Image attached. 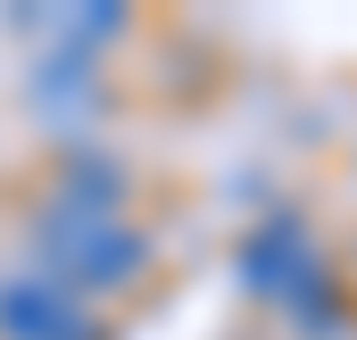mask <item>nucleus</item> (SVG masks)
<instances>
[{
    "label": "nucleus",
    "instance_id": "1",
    "mask_svg": "<svg viewBox=\"0 0 357 340\" xmlns=\"http://www.w3.org/2000/svg\"><path fill=\"white\" fill-rule=\"evenodd\" d=\"M42 249H50V282H67V291L133 282L142 274V233L116 224V208H84V199L42 216Z\"/></svg>",
    "mask_w": 357,
    "mask_h": 340
},
{
    "label": "nucleus",
    "instance_id": "2",
    "mask_svg": "<svg viewBox=\"0 0 357 340\" xmlns=\"http://www.w3.org/2000/svg\"><path fill=\"white\" fill-rule=\"evenodd\" d=\"M0 324H8L17 340H100V332L84 324V307H75V291L50 282V274L8 282V291H0Z\"/></svg>",
    "mask_w": 357,
    "mask_h": 340
}]
</instances>
